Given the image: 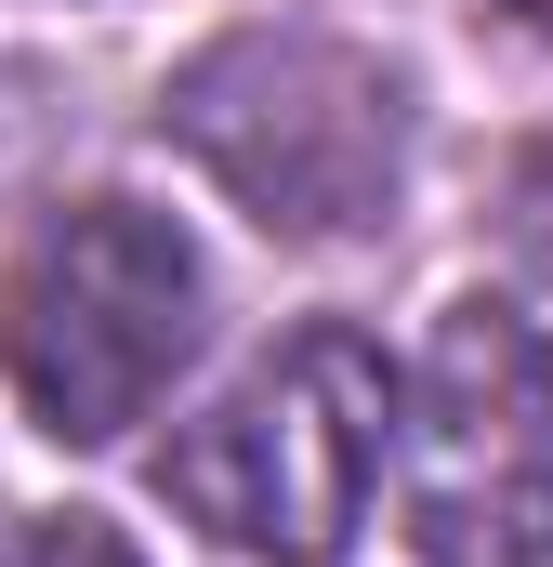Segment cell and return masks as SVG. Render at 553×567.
<instances>
[{
  "instance_id": "obj_1",
  "label": "cell",
  "mask_w": 553,
  "mask_h": 567,
  "mask_svg": "<svg viewBox=\"0 0 553 567\" xmlns=\"http://www.w3.org/2000/svg\"><path fill=\"white\" fill-rule=\"evenodd\" d=\"M158 133L290 251L383 238L409 198V80L330 27H225L198 66H171Z\"/></svg>"
},
{
  "instance_id": "obj_2",
  "label": "cell",
  "mask_w": 553,
  "mask_h": 567,
  "mask_svg": "<svg viewBox=\"0 0 553 567\" xmlns=\"http://www.w3.org/2000/svg\"><path fill=\"white\" fill-rule=\"evenodd\" d=\"M383 435H396L383 343L343 330V317H316V330H290L264 370H238L198 423L158 449V502L185 528H211L225 555L330 567L356 542L369 488H383Z\"/></svg>"
},
{
  "instance_id": "obj_3",
  "label": "cell",
  "mask_w": 553,
  "mask_h": 567,
  "mask_svg": "<svg viewBox=\"0 0 553 567\" xmlns=\"http://www.w3.org/2000/svg\"><path fill=\"white\" fill-rule=\"evenodd\" d=\"M383 449L421 567H553V278L461 290Z\"/></svg>"
},
{
  "instance_id": "obj_4",
  "label": "cell",
  "mask_w": 553,
  "mask_h": 567,
  "mask_svg": "<svg viewBox=\"0 0 553 567\" xmlns=\"http://www.w3.org/2000/svg\"><path fill=\"white\" fill-rule=\"evenodd\" d=\"M198 330H211L198 238L145 198H66L0 278V370H13V410L53 449L133 435L185 383Z\"/></svg>"
},
{
  "instance_id": "obj_5",
  "label": "cell",
  "mask_w": 553,
  "mask_h": 567,
  "mask_svg": "<svg viewBox=\"0 0 553 567\" xmlns=\"http://www.w3.org/2000/svg\"><path fill=\"white\" fill-rule=\"evenodd\" d=\"M0 567H145L106 515H27V528H0Z\"/></svg>"
},
{
  "instance_id": "obj_6",
  "label": "cell",
  "mask_w": 553,
  "mask_h": 567,
  "mask_svg": "<svg viewBox=\"0 0 553 567\" xmlns=\"http://www.w3.org/2000/svg\"><path fill=\"white\" fill-rule=\"evenodd\" d=\"M501 13H514V27H541V40H553V0H501Z\"/></svg>"
}]
</instances>
